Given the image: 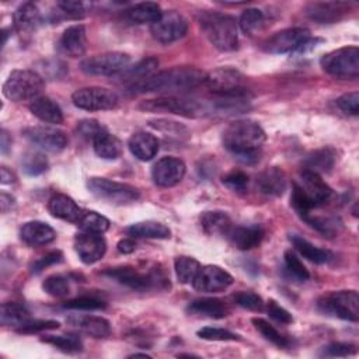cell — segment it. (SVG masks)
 <instances>
[{"instance_id": "6da1fadb", "label": "cell", "mask_w": 359, "mask_h": 359, "mask_svg": "<svg viewBox=\"0 0 359 359\" xmlns=\"http://www.w3.org/2000/svg\"><path fill=\"white\" fill-rule=\"evenodd\" d=\"M206 73L191 66H177L157 72L128 87L130 94L184 93L205 83Z\"/></svg>"}, {"instance_id": "7a4b0ae2", "label": "cell", "mask_w": 359, "mask_h": 359, "mask_svg": "<svg viewBox=\"0 0 359 359\" xmlns=\"http://www.w3.org/2000/svg\"><path fill=\"white\" fill-rule=\"evenodd\" d=\"M265 132L259 123L248 119L234 121L223 130V146L244 164L259 160V151L265 142Z\"/></svg>"}, {"instance_id": "3957f363", "label": "cell", "mask_w": 359, "mask_h": 359, "mask_svg": "<svg viewBox=\"0 0 359 359\" xmlns=\"http://www.w3.org/2000/svg\"><path fill=\"white\" fill-rule=\"evenodd\" d=\"M199 25L216 49L230 52L238 48V29L234 17L206 10L199 14Z\"/></svg>"}, {"instance_id": "277c9868", "label": "cell", "mask_w": 359, "mask_h": 359, "mask_svg": "<svg viewBox=\"0 0 359 359\" xmlns=\"http://www.w3.org/2000/svg\"><path fill=\"white\" fill-rule=\"evenodd\" d=\"M102 273L139 292L170 289V278L164 268H160L158 265H154L147 271H139L135 266H116L109 268Z\"/></svg>"}, {"instance_id": "5b68a950", "label": "cell", "mask_w": 359, "mask_h": 359, "mask_svg": "<svg viewBox=\"0 0 359 359\" xmlns=\"http://www.w3.org/2000/svg\"><path fill=\"white\" fill-rule=\"evenodd\" d=\"M143 111L150 112H164L174 114L185 118H199L206 115H215V104L213 100H192V98H180L172 95L158 97L153 100L142 101L139 105Z\"/></svg>"}, {"instance_id": "8992f818", "label": "cell", "mask_w": 359, "mask_h": 359, "mask_svg": "<svg viewBox=\"0 0 359 359\" xmlns=\"http://www.w3.org/2000/svg\"><path fill=\"white\" fill-rule=\"evenodd\" d=\"M216 97L250 100L251 93L244 86V76L233 67H217L206 74L203 83Z\"/></svg>"}, {"instance_id": "52a82bcc", "label": "cell", "mask_w": 359, "mask_h": 359, "mask_svg": "<svg viewBox=\"0 0 359 359\" xmlns=\"http://www.w3.org/2000/svg\"><path fill=\"white\" fill-rule=\"evenodd\" d=\"M45 83L41 74L34 70H13L3 84V94L11 101H25L36 98Z\"/></svg>"}, {"instance_id": "ba28073f", "label": "cell", "mask_w": 359, "mask_h": 359, "mask_svg": "<svg viewBox=\"0 0 359 359\" xmlns=\"http://www.w3.org/2000/svg\"><path fill=\"white\" fill-rule=\"evenodd\" d=\"M325 73L337 79H356L359 76V49L358 46H344L325 53L320 59Z\"/></svg>"}, {"instance_id": "9c48e42d", "label": "cell", "mask_w": 359, "mask_h": 359, "mask_svg": "<svg viewBox=\"0 0 359 359\" xmlns=\"http://www.w3.org/2000/svg\"><path fill=\"white\" fill-rule=\"evenodd\" d=\"M88 191L98 199L114 205H128L140 198L137 188L102 177H93L87 181Z\"/></svg>"}, {"instance_id": "30bf717a", "label": "cell", "mask_w": 359, "mask_h": 359, "mask_svg": "<svg viewBox=\"0 0 359 359\" xmlns=\"http://www.w3.org/2000/svg\"><path fill=\"white\" fill-rule=\"evenodd\" d=\"M318 309L341 320L356 323L359 320V296L356 290H338L324 294L317 302Z\"/></svg>"}, {"instance_id": "8fae6325", "label": "cell", "mask_w": 359, "mask_h": 359, "mask_svg": "<svg viewBox=\"0 0 359 359\" xmlns=\"http://www.w3.org/2000/svg\"><path fill=\"white\" fill-rule=\"evenodd\" d=\"M130 56L123 52H105L86 57L80 67L91 76H116L129 66Z\"/></svg>"}, {"instance_id": "7c38bea8", "label": "cell", "mask_w": 359, "mask_h": 359, "mask_svg": "<svg viewBox=\"0 0 359 359\" xmlns=\"http://www.w3.org/2000/svg\"><path fill=\"white\" fill-rule=\"evenodd\" d=\"M188 31L187 20L174 10H167L160 14V17L150 24L151 36L160 43H171L181 39Z\"/></svg>"}, {"instance_id": "4fadbf2b", "label": "cell", "mask_w": 359, "mask_h": 359, "mask_svg": "<svg viewBox=\"0 0 359 359\" xmlns=\"http://www.w3.org/2000/svg\"><path fill=\"white\" fill-rule=\"evenodd\" d=\"M73 104L86 111H107L118 105V95L104 87H83L72 94Z\"/></svg>"}, {"instance_id": "5bb4252c", "label": "cell", "mask_w": 359, "mask_h": 359, "mask_svg": "<svg viewBox=\"0 0 359 359\" xmlns=\"http://www.w3.org/2000/svg\"><path fill=\"white\" fill-rule=\"evenodd\" d=\"M310 38V31L302 27L282 29L269 36L264 43L262 49L272 55L287 53L296 50L306 39Z\"/></svg>"}, {"instance_id": "9a60e30c", "label": "cell", "mask_w": 359, "mask_h": 359, "mask_svg": "<svg viewBox=\"0 0 359 359\" xmlns=\"http://www.w3.org/2000/svg\"><path fill=\"white\" fill-rule=\"evenodd\" d=\"M22 135L35 146L50 153H59L67 146V136L56 128L31 126L24 129Z\"/></svg>"}, {"instance_id": "2e32d148", "label": "cell", "mask_w": 359, "mask_h": 359, "mask_svg": "<svg viewBox=\"0 0 359 359\" xmlns=\"http://www.w3.org/2000/svg\"><path fill=\"white\" fill-rule=\"evenodd\" d=\"M233 283V276L217 265L201 266L198 275L195 276L192 286L198 292L203 293H217L227 289Z\"/></svg>"}, {"instance_id": "e0dca14e", "label": "cell", "mask_w": 359, "mask_h": 359, "mask_svg": "<svg viewBox=\"0 0 359 359\" xmlns=\"http://www.w3.org/2000/svg\"><path fill=\"white\" fill-rule=\"evenodd\" d=\"M185 164L182 160L165 156L157 160V163L151 168V178L154 184L163 188H170L181 182L185 175Z\"/></svg>"}, {"instance_id": "ac0fdd59", "label": "cell", "mask_w": 359, "mask_h": 359, "mask_svg": "<svg viewBox=\"0 0 359 359\" xmlns=\"http://www.w3.org/2000/svg\"><path fill=\"white\" fill-rule=\"evenodd\" d=\"M74 250L83 264L100 261L107 251V241L101 234L83 231L74 237Z\"/></svg>"}, {"instance_id": "d6986e66", "label": "cell", "mask_w": 359, "mask_h": 359, "mask_svg": "<svg viewBox=\"0 0 359 359\" xmlns=\"http://www.w3.org/2000/svg\"><path fill=\"white\" fill-rule=\"evenodd\" d=\"M57 49L60 53L70 57L83 56L87 49V35L84 25L74 24L67 27L57 42Z\"/></svg>"}, {"instance_id": "ffe728a7", "label": "cell", "mask_w": 359, "mask_h": 359, "mask_svg": "<svg viewBox=\"0 0 359 359\" xmlns=\"http://www.w3.org/2000/svg\"><path fill=\"white\" fill-rule=\"evenodd\" d=\"M299 185L316 208L323 205L324 202H327L330 199V196L332 195V189L320 177V174L309 171V170H303V172L300 174V184Z\"/></svg>"}, {"instance_id": "44dd1931", "label": "cell", "mask_w": 359, "mask_h": 359, "mask_svg": "<svg viewBox=\"0 0 359 359\" xmlns=\"http://www.w3.org/2000/svg\"><path fill=\"white\" fill-rule=\"evenodd\" d=\"M67 324L77 328L80 332L93 338H105L111 334V324L107 318L90 314H72L67 317Z\"/></svg>"}, {"instance_id": "7402d4cb", "label": "cell", "mask_w": 359, "mask_h": 359, "mask_svg": "<svg viewBox=\"0 0 359 359\" xmlns=\"http://www.w3.org/2000/svg\"><path fill=\"white\" fill-rule=\"evenodd\" d=\"M349 11V6L342 1H316L306 7V14L316 22L331 24L342 18V15Z\"/></svg>"}, {"instance_id": "603a6c76", "label": "cell", "mask_w": 359, "mask_h": 359, "mask_svg": "<svg viewBox=\"0 0 359 359\" xmlns=\"http://www.w3.org/2000/svg\"><path fill=\"white\" fill-rule=\"evenodd\" d=\"M20 237L27 245L41 247L52 243L56 238V233L48 223L31 220L22 224L20 230Z\"/></svg>"}, {"instance_id": "cb8c5ba5", "label": "cell", "mask_w": 359, "mask_h": 359, "mask_svg": "<svg viewBox=\"0 0 359 359\" xmlns=\"http://www.w3.org/2000/svg\"><path fill=\"white\" fill-rule=\"evenodd\" d=\"M265 236V231L262 226L259 224H250V226H237L231 227L230 231L227 233V237L230 243L238 248V250H251L262 241Z\"/></svg>"}, {"instance_id": "d4e9b609", "label": "cell", "mask_w": 359, "mask_h": 359, "mask_svg": "<svg viewBox=\"0 0 359 359\" xmlns=\"http://www.w3.org/2000/svg\"><path fill=\"white\" fill-rule=\"evenodd\" d=\"M187 311L191 316H198V317H206V318H224L229 316L230 310L229 306L216 297H201L189 302L187 306Z\"/></svg>"}, {"instance_id": "484cf974", "label": "cell", "mask_w": 359, "mask_h": 359, "mask_svg": "<svg viewBox=\"0 0 359 359\" xmlns=\"http://www.w3.org/2000/svg\"><path fill=\"white\" fill-rule=\"evenodd\" d=\"M158 139L149 132H135L128 142L130 153L140 161L151 160L158 151Z\"/></svg>"}, {"instance_id": "4316f807", "label": "cell", "mask_w": 359, "mask_h": 359, "mask_svg": "<svg viewBox=\"0 0 359 359\" xmlns=\"http://www.w3.org/2000/svg\"><path fill=\"white\" fill-rule=\"evenodd\" d=\"M48 210L52 216L76 224L83 213V209H80L79 205L65 194L52 195L48 201Z\"/></svg>"}, {"instance_id": "83f0119b", "label": "cell", "mask_w": 359, "mask_h": 359, "mask_svg": "<svg viewBox=\"0 0 359 359\" xmlns=\"http://www.w3.org/2000/svg\"><path fill=\"white\" fill-rule=\"evenodd\" d=\"M259 192L268 196H279L286 189V177L279 167H268L257 178Z\"/></svg>"}, {"instance_id": "f1b7e54d", "label": "cell", "mask_w": 359, "mask_h": 359, "mask_svg": "<svg viewBox=\"0 0 359 359\" xmlns=\"http://www.w3.org/2000/svg\"><path fill=\"white\" fill-rule=\"evenodd\" d=\"M29 111L38 119L46 123H62L63 122V112L60 107L49 97H36L29 104Z\"/></svg>"}, {"instance_id": "f546056e", "label": "cell", "mask_w": 359, "mask_h": 359, "mask_svg": "<svg viewBox=\"0 0 359 359\" xmlns=\"http://www.w3.org/2000/svg\"><path fill=\"white\" fill-rule=\"evenodd\" d=\"M91 142L95 154L104 160H116L122 153L121 140L107 129L98 132Z\"/></svg>"}, {"instance_id": "4dcf8cb0", "label": "cell", "mask_w": 359, "mask_h": 359, "mask_svg": "<svg viewBox=\"0 0 359 359\" xmlns=\"http://www.w3.org/2000/svg\"><path fill=\"white\" fill-rule=\"evenodd\" d=\"M14 27L20 34H29L41 24V13L36 4L27 1L14 11Z\"/></svg>"}, {"instance_id": "1f68e13d", "label": "cell", "mask_w": 359, "mask_h": 359, "mask_svg": "<svg viewBox=\"0 0 359 359\" xmlns=\"http://www.w3.org/2000/svg\"><path fill=\"white\" fill-rule=\"evenodd\" d=\"M157 67H158V60L154 57H147V59L137 62L133 66H128L125 70H122L119 74H116V77H118V81L125 83L129 87V86L139 83V81L144 80L146 77L154 74Z\"/></svg>"}, {"instance_id": "d6a6232c", "label": "cell", "mask_w": 359, "mask_h": 359, "mask_svg": "<svg viewBox=\"0 0 359 359\" xmlns=\"http://www.w3.org/2000/svg\"><path fill=\"white\" fill-rule=\"evenodd\" d=\"M201 226L206 234L227 236L231 229V220L226 212L206 210L199 217Z\"/></svg>"}, {"instance_id": "836d02e7", "label": "cell", "mask_w": 359, "mask_h": 359, "mask_svg": "<svg viewBox=\"0 0 359 359\" xmlns=\"http://www.w3.org/2000/svg\"><path fill=\"white\" fill-rule=\"evenodd\" d=\"M126 233L132 237L137 238H170L171 231L170 229L156 220H144V222H137L133 223L126 229Z\"/></svg>"}, {"instance_id": "e575fe53", "label": "cell", "mask_w": 359, "mask_h": 359, "mask_svg": "<svg viewBox=\"0 0 359 359\" xmlns=\"http://www.w3.org/2000/svg\"><path fill=\"white\" fill-rule=\"evenodd\" d=\"M337 161V151L332 147H323L310 153L304 160V170L313 172H328Z\"/></svg>"}, {"instance_id": "d590c367", "label": "cell", "mask_w": 359, "mask_h": 359, "mask_svg": "<svg viewBox=\"0 0 359 359\" xmlns=\"http://www.w3.org/2000/svg\"><path fill=\"white\" fill-rule=\"evenodd\" d=\"M290 241L300 255L314 264H325L332 258V254L328 250H323L297 234L290 236Z\"/></svg>"}, {"instance_id": "8d00e7d4", "label": "cell", "mask_w": 359, "mask_h": 359, "mask_svg": "<svg viewBox=\"0 0 359 359\" xmlns=\"http://www.w3.org/2000/svg\"><path fill=\"white\" fill-rule=\"evenodd\" d=\"M161 8L154 1L137 3L126 10V18L133 24H153L161 14Z\"/></svg>"}, {"instance_id": "74e56055", "label": "cell", "mask_w": 359, "mask_h": 359, "mask_svg": "<svg viewBox=\"0 0 359 359\" xmlns=\"http://www.w3.org/2000/svg\"><path fill=\"white\" fill-rule=\"evenodd\" d=\"M28 320H29V313L22 304H18L14 302H7L1 304L0 321L3 325L21 327Z\"/></svg>"}, {"instance_id": "f35d334b", "label": "cell", "mask_w": 359, "mask_h": 359, "mask_svg": "<svg viewBox=\"0 0 359 359\" xmlns=\"http://www.w3.org/2000/svg\"><path fill=\"white\" fill-rule=\"evenodd\" d=\"M109 220L95 210H83L77 226L87 233L102 234L109 229Z\"/></svg>"}, {"instance_id": "ab89813d", "label": "cell", "mask_w": 359, "mask_h": 359, "mask_svg": "<svg viewBox=\"0 0 359 359\" xmlns=\"http://www.w3.org/2000/svg\"><path fill=\"white\" fill-rule=\"evenodd\" d=\"M174 269L177 273V278L181 283H192L195 276L198 275L201 269V264L198 259L188 257V255H180L174 259Z\"/></svg>"}, {"instance_id": "60d3db41", "label": "cell", "mask_w": 359, "mask_h": 359, "mask_svg": "<svg viewBox=\"0 0 359 359\" xmlns=\"http://www.w3.org/2000/svg\"><path fill=\"white\" fill-rule=\"evenodd\" d=\"M302 219L317 231L325 236H335L341 230V220L334 216H314L310 213L302 216Z\"/></svg>"}, {"instance_id": "b9f144b4", "label": "cell", "mask_w": 359, "mask_h": 359, "mask_svg": "<svg viewBox=\"0 0 359 359\" xmlns=\"http://www.w3.org/2000/svg\"><path fill=\"white\" fill-rule=\"evenodd\" d=\"M42 342L56 346L59 351L65 353H77L83 351V342L79 335L69 334V335H45L41 338Z\"/></svg>"}, {"instance_id": "7bdbcfd3", "label": "cell", "mask_w": 359, "mask_h": 359, "mask_svg": "<svg viewBox=\"0 0 359 359\" xmlns=\"http://www.w3.org/2000/svg\"><path fill=\"white\" fill-rule=\"evenodd\" d=\"M238 24L245 35H254L265 27V15L258 8H247L241 14Z\"/></svg>"}, {"instance_id": "ee69618b", "label": "cell", "mask_w": 359, "mask_h": 359, "mask_svg": "<svg viewBox=\"0 0 359 359\" xmlns=\"http://www.w3.org/2000/svg\"><path fill=\"white\" fill-rule=\"evenodd\" d=\"M21 167H22V171L27 175L35 177V175H39V174H42L48 170V158L39 151L29 150V151L22 154Z\"/></svg>"}, {"instance_id": "f6af8a7d", "label": "cell", "mask_w": 359, "mask_h": 359, "mask_svg": "<svg viewBox=\"0 0 359 359\" xmlns=\"http://www.w3.org/2000/svg\"><path fill=\"white\" fill-rule=\"evenodd\" d=\"M252 324L255 325V328L262 334V337L265 339H268L269 342H272L273 345L279 346V348H287L290 345V341L282 335L272 324H269L266 320L261 318V317H255L252 318Z\"/></svg>"}, {"instance_id": "bcb514c9", "label": "cell", "mask_w": 359, "mask_h": 359, "mask_svg": "<svg viewBox=\"0 0 359 359\" xmlns=\"http://www.w3.org/2000/svg\"><path fill=\"white\" fill-rule=\"evenodd\" d=\"M42 289L53 297H65L70 293V280L65 275L55 273L43 280Z\"/></svg>"}, {"instance_id": "7dc6e473", "label": "cell", "mask_w": 359, "mask_h": 359, "mask_svg": "<svg viewBox=\"0 0 359 359\" xmlns=\"http://www.w3.org/2000/svg\"><path fill=\"white\" fill-rule=\"evenodd\" d=\"M283 262H285V269H286V272L289 273L290 278H293V279H296L299 282H304V280H307L310 278V273H309L307 268L296 257L294 252L285 251Z\"/></svg>"}, {"instance_id": "c3c4849f", "label": "cell", "mask_w": 359, "mask_h": 359, "mask_svg": "<svg viewBox=\"0 0 359 359\" xmlns=\"http://www.w3.org/2000/svg\"><path fill=\"white\" fill-rule=\"evenodd\" d=\"M233 302L243 307V309H247V310H251V311H262L265 310V303L262 300L261 296H258L257 293L254 292H245V290H240L237 293H234L231 296Z\"/></svg>"}, {"instance_id": "681fc988", "label": "cell", "mask_w": 359, "mask_h": 359, "mask_svg": "<svg viewBox=\"0 0 359 359\" xmlns=\"http://www.w3.org/2000/svg\"><path fill=\"white\" fill-rule=\"evenodd\" d=\"M63 307L72 310H102L107 307V304L104 300L93 296H80L66 302Z\"/></svg>"}, {"instance_id": "f907efd6", "label": "cell", "mask_w": 359, "mask_h": 359, "mask_svg": "<svg viewBox=\"0 0 359 359\" xmlns=\"http://www.w3.org/2000/svg\"><path fill=\"white\" fill-rule=\"evenodd\" d=\"M198 337L206 341H240V335L224 328L203 327L198 331Z\"/></svg>"}, {"instance_id": "816d5d0a", "label": "cell", "mask_w": 359, "mask_h": 359, "mask_svg": "<svg viewBox=\"0 0 359 359\" xmlns=\"http://www.w3.org/2000/svg\"><path fill=\"white\" fill-rule=\"evenodd\" d=\"M356 353V346L352 344H344V342H332L321 348L318 352L320 356H327V358H342V356H349Z\"/></svg>"}, {"instance_id": "f5cc1de1", "label": "cell", "mask_w": 359, "mask_h": 359, "mask_svg": "<svg viewBox=\"0 0 359 359\" xmlns=\"http://www.w3.org/2000/svg\"><path fill=\"white\" fill-rule=\"evenodd\" d=\"M59 323L55 320H28L25 324L17 328L20 334H35L46 330H56L59 328Z\"/></svg>"}, {"instance_id": "db71d44e", "label": "cell", "mask_w": 359, "mask_h": 359, "mask_svg": "<svg viewBox=\"0 0 359 359\" xmlns=\"http://www.w3.org/2000/svg\"><path fill=\"white\" fill-rule=\"evenodd\" d=\"M222 182L234 192H244L248 185V175L243 171H230L222 180Z\"/></svg>"}, {"instance_id": "11a10c76", "label": "cell", "mask_w": 359, "mask_h": 359, "mask_svg": "<svg viewBox=\"0 0 359 359\" xmlns=\"http://www.w3.org/2000/svg\"><path fill=\"white\" fill-rule=\"evenodd\" d=\"M337 105L342 112L356 116L359 114V93L351 91L341 95L339 98H337Z\"/></svg>"}, {"instance_id": "9f6ffc18", "label": "cell", "mask_w": 359, "mask_h": 359, "mask_svg": "<svg viewBox=\"0 0 359 359\" xmlns=\"http://www.w3.org/2000/svg\"><path fill=\"white\" fill-rule=\"evenodd\" d=\"M60 8V14H63V17L67 18H74L79 20L81 17H84L86 14V4L83 1H59L56 4Z\"/></svg>"}, {"instance_id": "6f0895ef", "label": "cell", "mask_w": 359, "mask_h": 359, "mask_svg": "<svg viewBox=\"0 0 359 359\" xmlns=\"http://www.w3.org/2000/svg\"><path fill=\"white\" fill-rule=\"evenodd\" d=\"M62 258H63V255H62V252H60L59 250L50 251V252L45 254L43 257L38 258L36 261H34L32 265H31V271H32L34 273H39V272H42L43 269H46L48 266H52V265H55V264L62 262Z\"/></svg>"}, {"instance_id": "680465c9", "label": "cell", "mask_w": 359, "mask_h": 359, "mask_svg": "<svg viewBox=\"0 0 359 359\" xmlns=\"http://www.w3.org/2000/svg\"><path fill=\"white\" fill-rule=\"evenodd\" d=\"M265 310H266V313L269 314V317L271 318H273L275 321H278V323H282V324H290L292 321H293V317H292V314L286 310V309H283L282 306H279L275 300H268V303L265 304Z\"/></svg>"}, {"instance_id": "91938a15", "label": "cell", "mask_w": 359, "mask_h": 359, "mask_svg": "<svg viewBox=\"0 0 359 359\" xmlns=\"http://www.w3.org/2000/svg\"><path fill=\"white\" fill-rule=\"evenodd\" d=\"M77 129H79V133H80L81 136H84V137L93 140V137H94L98 132H101L102 129H105V128H104L102 125H100L95 119H84V121L79 122Z\"/></svg>"}, {"instance_id": "94428289", "label": "cell", "mask_w": 359, "mask_h": 359, "mask_svg": "<svg viewBox=\"0 0 359 359\" xmlns=\"http://www.w3.org/2000/svg\"><path fill=\"white\" fill-rule=\"evenodd\" d=\"M116 248L122 254H130L136 250V243L132 238H122L118 241Z\"/></svg>"}, {"instance_id": "6125c7cd", "label": "cell", "mask_w": 359, "mask_h": 359, "mask_svg": "<svg viewBox=\"0 0 359 359\" xmlns=\"http://www.w3.org/2000/svg\"><path fill=\"white\" fill-rule=\"evenodd\" d=\"M0 205H1V212L6 213L7 210H10L15 205V199L11 195H8L7 192H1Z\"/></svg>"}, {"instance_id": "be15d7a7", "label": "cell", "mask_w": 359, "mask_h": 359, "mask_svg": "<svg viewBox=\"0 0 359 359\" xmlns=\"http://www.w3.org/2000/svg\"><path fill=\"white\" fill-rule=\"evenodd\" d=\"M11 146V136L8 135V132L6 129H1L0 132V150L1 153H7L8 149Z\"/></svg>"}, {"instance_id": "e7e4bbea", "label": "cell", "mask_w": 359, "mask_h": 359, "mask_svg": "<svg viewBox=\"0 0 359 359\" xmlns=\"http://www.w3.org/2000/svg\"><path fill=\"white\" fill-rule=\"evenodd\" d=\"M15 181V175L7 168V167H1V184H11Z\"/></svg>"}, {"instance_id": "03108f58", "label": "cell", "mask_w": 359, "mask_h": 359, "mask_svg": "<svg viewBox=\"0 0 359 359\" xmlns=\"http://www.w3.org/2000/svg\"><path fill=\"white\" fill-rule=\"evenodd\" d=\"M136 356H143V358H150L149 355H146V353H133V355H130V358H136Z\"/></svg>"}]
</instances>
